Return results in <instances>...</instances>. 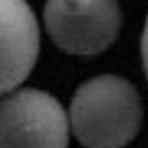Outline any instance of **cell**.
I'll use <instances>...</instances> for the list:
<instances>
[{
    "label": "cell",
    "mask_w": 148,
    "mask_h": 148,
    "mask_svg": "<svg viewBox=\"0 0 148 148\" xmlns=\"http://www.w3.org/2000/svg\"><path fill=\"white\" fill-rule=\"evenodd\" d=\"M69 120L85 148H122L141 130L143 100L126 78L102 74L76 89Z\"/></svg>",
    "instance_id": "obj_1"
},
{
    "label": "cell",
    "mask_w": 148,
    "mask_h": 148,
    "mask_svg": "<svg viewBox=\"0 0 148 148\" xmlns=\"http://www.w3.org/2000/svg\"><path fill=\"white\" fill-rule=\"evenodd\" d=\"M71 120L54 95L15 89L0 100V148H67Z\"/></svg>",
    "instance_id": "obj_2"
},
{
    "label": "cell",
    "mask_w": 148,
    "mask_h": 148,
    "mask_svg": "<svg viewBox=\"0 0 148 148\" xmlns=\"http://www.w3.org/2000/svg\"><path fill=\"white\" fill-rule=\"evenodd\" d=\"M45 26L58 48L72 56H96L117 39L119 0H46Z\"/></svg>",
    "instance_id": "obj_3"
},
{
    "label": "cell",
    "mask_w": 148,
    "mask_h": 148,
    "mask_svg": "<svg viewBox=\"0 0 148 148\" xmlns=\"http://www.w3.org/2000/svg\"><path fill=\"white\" fill-rule=\"evenodd\" d=\"M39 24L26 0H0V95H9L35 67Z\"/></svg>",
    "instance_id": "obj_4"
},
{
    "label": "cell",
    "mask_w": 148,
    "mask_h": 148,
    "mask_svg": "<svg viewBox=\"0 0 148 148\" xmlns=\"http://www.w3.org/2000/svg\"><path fill=\"white\" fill-rule=\"evenodd\" d=\"M141 52H143V65H145V72H146V78H148V18H146V24H145V32H143Z\"/></svg>",
    "instance_id": "obj_5"
}]
</instances>
